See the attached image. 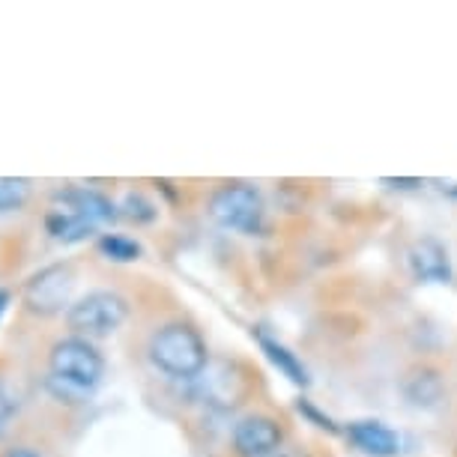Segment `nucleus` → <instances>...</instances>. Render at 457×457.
Masks as SVG:
<instances>
[{"instance_id": "f257e3e1", "label": "nucleus", "mask_w": 457, "mask_h": 457, "mask_svg": "<svg viewBox=\"0 0 457 457\" xmlns=\"http://www.w3.org/2000/svg\"><path fill=\"white\" fill-rule=\"evenodd\" d=\"M150 361L168 377L195 379L197 374H204L206 361H210V350H206V341L195 326L168 323L153 332Z\"/></svg>"}, {"instance_id": "f03ea898", "label": "nucleus", "mask_w": 457, "mask_h": 457, "mask_svg": "<svg viewBox=\"0 0 457 457\" xmlns=\"http://www.w3.org/2000/svg\"><path fill=\"white\" fill-rule=\"evenodd\" d=\"M129 317V302L114 290H93L79 302H72L66 312V323L72 332L102 338V335L117 332Z\"/></svg>"}, {"instance_id": "7ed1b4c3", "label": "nucleus", "mask_w": 457, "mask_h": 457, "mask_svg": "<svg viewBox=\"0 0 457 457\" xmlns=\"http://www.w3.org/2000/svg\"><path fill=\"white\" fill-rule=\"evenodd\" d=\"M51 377L63 379V383L79 386L84 392H93L105 374V359L99 350L84 338H63L51 347Z\"/></svg>"}, {"instance_id": "20e7f679", "label": "nucleus", "mask_w": 457, "mask_h": 457, "mask_svg": "<svg viewBox=\"0 0 457 457\" xmlns=\"http://www.w3.org/2000/svg\"><path fill=\"white\" fill-rule=\"evenodd\" d=\"M210 215L215 224L228 230H239V234H254L263 219V197L252 186H224L212 195Z\"/></svg>"}, {"instance_id": "39448f33", "label": "nucleus", "mask_w": 457, "mask_h": 457, "mask_svg": "<svg viewBox=\"0 0 457 457\" xmlns=\"http://www.w3.org/2000/svg\"><path fill=\"white\" fill-rule=\"evenodd\" d=\"M72 287H75L72 266H66V263L46 266V270H39L24 284V305H28L33 314H60L63 308L69 312Z\"/></svg>"}, {"instance_id": "423d86ee", "label": "nucleus", "mask_w": 457, "mask_h": 457, "mask_svg": "<svg viewBox=\"0 0 457 457\" xmlns=\"http://www.w3.org/2000/svg\"><path fill=\"white\" fill-rule=\"evenodd\" d=\"M281 425L270 416H245L234 428V448L243 457H270L281 448Z\"/></svg>"}, {"instance_id": "0eeeda50", "label": "nucleus", "mask_w": 457, "mask_h": 457, "mask_svg": "<svg viewBox=\"0 0 457 457\" xmlns=\"http://www.w3.org/2000/svg\"><path fill=\"white\" fill-rule=\"evenodd\" d=\"M54 206L57 210H66L72 215H79L93 228L99 224H108L117 219V206L108 201L105 195L93 192V188H66V192H57L54 197Z\"/></svg>"}, {"instance_id": "6e6552de", "label": "nucleus", "mask_w": 457, "mask_h": 457, "mask_svg": "<svg viewBox=\"0 0 457 457\" xmlns=\"http://www.w3.org/2000/svg\"><path fill=\"white\" fill-rule=\"evenodd\" d=\"M410 270L419 281L445 284L452 278V263H448L445 245L434 237L419 239V243L410 248Z\"/></svg>"}, {"instance_id": "1a4fd4ad", "label": "nucleus", "mask_w": 457, "mask_h": 457, "mask_svg": "<svg viewBox=\"0 0 457 457\" xmlns=\"http://www.w3.org/2000/svg\"><path fill=\"white\" fill-rule=\"evenodd\" d=\"M347 436L353 439V445H359L370 457H395L401 452V436L383 421H353Z\"/></svg>"}, {"instance_id": "9d476101", "label": "nucleus", "mask_w": 457, "mask_h": 457, "mask_svg": "<svg viewBox=\"0 0 457 457\" xmlns=\"http://www.w3.org/2000/svg\"><path fill=\"white\" fill-rule=\"evenodd\" d=\"M254 335H257V341H261V350L266 353V359H270L272 365L278 368L281 374L290 379V383H296V386H308V383H312V379H308L305 365H302V361H299L296 356H293V353H290L287 347H284L281 341L270 338V335H266L263 329H257Z\"/></svg>"}, {"instance_id": "9b49d317", "label": "nucleus", "mask_w": 457, "mask_h": 457, "mask_svg": "<svg viewBox=\"0 0 457 457\" xmlns=\"http://www.w3.org/2000/svg\"><path fill=\"white\" fill-rule=\"evenodd\" d=\"M403 395L416 403V407H434L443 398V377L434 368H416L403 379Z\"/></svg>"}, {"instance_id": "f8f14e48", "label": "nucleus", "mask_w": 457, "mask_h": 457, "mask_svg": "<svg viewBox=\"0 0 457 457\" xmlns=\"http://www.w3.org/2000/svg\"><path fill=\"white\" fill-rule=\"evenodd\" d=\"M46 228H48V234L57 239V243H81V239H87L93 230H96L93 224L79 219V215H72L66 210H57V206L48 212Z\"/></svg>"}, {"instance_id": "ddd939ff", "label": "nucleus", "mask_w": 457, "mask_h": 457, "mask_svg": "<svg viewBox=\"0 0 457 457\" xmlns=\"http://www.w3.org/2000/svg\"><path fill=\"white\" fill-rule=\"evenodd\" d=\"M30 179L24 177H0V212H15L28 204Z\"/></svg>"}, {"instance_id": "4468645a", "label": "nucleus", "mask_w": 457, "mask_h": 457, "mask_svg": "<svg viewBox=\"0 0 457 457\" xmlns=\"http://www.w3.org/2000/svg\"><path fill=\"white\" fill-rule=\"evenodd\" d=\"M99 248L108 261H117V263H132L141 257V245L129 237H120V234H105L99 239Z\"/></svg>"}, {"instance_id": "2eb2a0df", "label": "nucleus", "mask_w": 457, "mask_h": 457, "mask_svg": "<svg viewBox=\"0 0 457 457\" xmlns=\"http://www.w3.org/2000/svg\"><path fill=\"white\" fill-rule=\"evenodd\" d=\"M123 215H126L129 221L144 224V221H153V219H156V206L146 201L144 195H126V201H123Z\"/></svg>"}, {"instance_id": "dca6fc26", "label": "nucleus", "mask_w": 457, "mask_h": 457, "mask_svg": "<svg viewBox=\"0 0 457 457\" xmlns=\"http://www.w3.org/2000/svg\"><path fill=\"white\" fill-rule=\"evenodd\" d=\"M48 389L57 401H66V403H81L90 398V392H84L72 383H63V379H57V377H48Z\"/></svg>"}, {"instance_id": "f3484780", "label": "nucleus", "mask_w": 457, "mask_h": 457, "mask_svg": "<svg viewBox=\"0 0 457 457\" xmlns=\"http://www.w3.org/2000/svg\"><path fill=\"white\" fill-rule=\"evenodd\" d=\"M15 412H19V398H15L10 386L0 379V428H4L6 421L15 416Z\"/></svg>"}, {"instance_id": "a211bd4d", "label": "nucleus", "mask_w": 457, "mask_h": 457, "mask_svg": "<svg viewBox=\"0 0 457 457\" xmlns=\"http://www.w3.org/2000/svg\"><path fill=\"white\" fill-rule=\"evenodd\" d=\"M4 457H42L39 452H33L28 445H15V448H6Z\"/></svg>"}, {"instance_id": "6ab92c4d", "label": "nucleus", "mask_w": 457, "mask_h": 457, "mask_svg": "<svg viewBox=\"0 0 457 457\" xmlns=\"http://www.w3.org/2000/svg\"><path fill=\"white\" fill-rule=\"evenodd\" d=\"M10 308V290L0 287V317H4V312Z\"/></svg>"}, {"instance_id": "aec40b11", "label": "nucleus", "mask_w": 457, "mask_h": 457, "mask_svg": "<svg viewBox=\"0 0 457 457\" xmlns=\"http://www.w3.org/2000/svg\"><path fill=\"white\" fill-rule=\"evenodd\" d=\"M389 186H419V179H383Z\"/></svg>"}, {"instance_id": "412c9836", "label": "nucleus", "mask_w": 457, "mask_h": 457, "mask_svg": "<svg viewBox=\"0 0 457 457\" xmlns=\"http://www.w3.org/2000/svg\"><path fill=\"white\" fill-rule=\"evenodd\" d=\"M270 457H296V454H290V452H281V448H278V452H275V454H270Z\"/></svg>"}]
</instances>
